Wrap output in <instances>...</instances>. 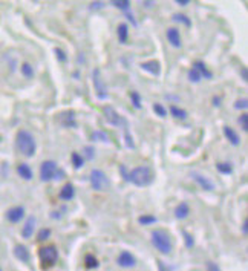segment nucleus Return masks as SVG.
<instances>
[{"label": "nucleus", "instance_id": "nucleus-1", "mask_svg": "<svg viewBox=\"0 0 248 271\" xmlns=\"http://www.w3.org/2000/svg\"><path fill=\"white\" fill-rule=\"evenodd\" d=\"M16 146H17L19 152H20L23 156H26V158H31V156L36 155L37 144H36L34 137H33L28 130H19V132H17Z\"/></svg>", "mask_w": 248, "mask_h": 271}, {"label": "nucleus", "instance_id": "nucleus-2", "mask_svg": "<svg viewBox=\"0 0 248 271\" xmlns=\"http://www.w3.org/2000/svg\"><path fill=\"white\" fill-rule=\"evenodd\" d=\"M127 181H130L132 184H135L138 187H146V185L152 184L153 172L149 167H146V166L135 167L133 170H130L127 173Z\"/></svg>", "mask_w": 248, "mask_h": 271}, {"label": "nucleus", "instance_id": "nucleus-3", "mask_svg": "<svg viewBox=\"0 0 248 271\" xmlns=\"http://www.w3.org/2000/svg\"><path fill=\"white\" fill-rule=\"evenodd\" d=\"M152 243L162 254H169L172 251V240L164 230H155L152 233Z\"/></svg>", "mask_w": 248, "mask_h": 271}, {"label": "nucleus", "instance_id": "nucleus-4", "mask_svg": "<svg viewBox=\"0 0 248 271\" xmlns=\"http://www.w3.org/2000/svg\"><path fill=\"white\" fill-rule=\"evenodd\" d=\"M39 257L42 262V268H51L59 260V251L54 245H46L39 250Z\"/></svg>", "mask_w": 248, "mask_h": 271}, {"label": "nucleus", "instance_id": "nucleus-5", "mask_svg": "<svg viewBox=\"0 0 248 271\" xmlns=\"http://www.w3.org/2000/svg\"><path fill=\"white\" fill-rule=\"evenodd\" d=\"M91 185L97 192H104L109 187V179L106 173L100 169H95L91 172Z\"/></svg>", "mask_w": 248, "mask_h": 271}, {"label": "nucleus", "instance_id": "nucleus-6", "mask_svg": "<svg viewBox=\"0 0 248 271\" xmlns=\"http://www.w3.org/2000/svg\"><path fill=\"white\" fill-rule=\"evenodd\" d=\"M92 83H94V89H95V94L100 100H106L107 98V88H106V83L101 77V71L97 68L94 69L92 72Z\"/></svg>", "mask_w": 248, "mask_h": 271}, {"label": "nucleus", "instance_id": "nucleus-7", "mask_svg": "<svg viewBox=\"0 0 248 271\" xmlns=\"http://www.w3.org/2000/svg\"><path fill=\"white\" fill-rule=\"evenodd\" d=\"M57 172H59V167H57L56 161H51V159L45 161L40 166V179L45 181V182H49L54 178H57Z\"/></svg>", "mask_w": 248, "mask_h": 271}, {"label": "nucleus", "instance_id": "nucleus-8", "mask_svg": "<svg viewBox=\"0 0 248 271\" xmlns=\"http://www.w3.org/2000/svg\"><path fill=\"white\" fill-rule=\"evenodd\" d=\"M103 112H104V118H106V121L109 123V124H112V126H120L121 123H124L123 121V118L118 115V112L112 107V106H106L104 109H103Z\"/></svg>", "mask_w": 248, "mask_h": 271}, {"label": "nucleus", "instance_id": "nucleus-9", "mask_svg": "<svg viewBox=\"0 0 248 271\" xmlns=\"http://www.w3.org/2000/svg\"><path fill=\"white\" fill-rule=\"evenodd\" d=\"M25 218V208L17 205V207H11L8 211H7V219L13 224H17L20 222L22 219Z\"/></svg>", "mask_w": 248, "mask_h": 271}, {"label": "nucleus", "instance_id": "nucleus-10", "mask_svg": "<svg viewBox=\"0 0 248 271\" xmlns=\"http://www.w3.org/2000/svg\"><path fill=\"white\" fill-rule=\"evenodd\" d=\"M191 178H193V179L199 184V187H201L202 190H205V192H213V190H214L213 182H211L208 178H205V176L199 175L198 172H191Z\"/></svg>", "mask_w": 248, "mask_h": 271}, {"label": "nucleus", "instance_id": "nucleus-11", "mask_svg": "<svg viewBox=\"0 0 248 271\" xmlns=\"http://www.w3.org/2000/svg\"><path fill=\"white\" fill-rule=\"evenodd\" d=\"M59 121L63 127H77V121H75V114L72 111L69 112H62L59 115Z\"/></svg>", "mask_w": 248, "mask_h": 271}, {"label": "nucleus", "instance_id": "nucleus-12", "mask_svg": "<svg viewBox=\"0 0 248 271\" xmlns=\"http://www.w3.org/2000/svg\"><path fill=\"white\" fill-rule=\"evenodd\" d=\"M136 260H135V256L130 254L129 251H123L120 256H118V265L123 266V268H130V266H135Z\"/></svg>", "mask_w": 248, "mask_h": 271}, {"label": "nucleus", "instance_id": "nucleus-13", "mask_svg": "<svg viewBox=\"0 0 248 271\" xmlns=\"http://www.w3.org/2000/svg\"><path fill=\"white\" fill-rule=\"evenodd\" d=\"M167 40L173 48H181L182 42H181V34L176 28H169L167 30Z\"/></svg>", "mask_w": 248, "mask_h": 271}, {"label": "nucleus", "instance_id": "nucleus-14", "mask_svg": "<svg viewBox=\"0 0 248 271\" xmlns=\"http://www.w3.org/2000/svg\"><path fill=\"white\" fill-rule=\"evenodd\" d=\"M141 69L149 72V74H152V75H159L161 74V65L156 60H150V62L141 63Z\"/></svg>", "mask_w": 248, "mask_h": 271}, {"label": "nucleus", "instance_id": "nucleus-15", "mask_svg": "<svg viewBox=\"0 0 248 271\" xmlns=\"http://www.w3.org/2000/svg\"><path fill=\"white\" fill-rule=\"evenodd\" d=\"M34 230H36V218H34V216H30V218L26 219L23 228H22V236H23L25 239H30V237L33 236V233H34Z\"/></svg>", "mask_w": 248, "mask_h": 271}, {"label": "nucleus", "instance_id": "nucleus-16", "mask_svg": "<svg viewBox=\"0 0 248 271\" xmlns=\"http://www.w3.org/2000/svg\"><path fill=\"white\" fill-rule=\"evenodd\" d=\"M222 132H224V135H225V138L228 140L230 144H233V146H239V144H240V138H239V135L236 133L234 129L225 126V127L222 129Z\"/></svg>", "mask_w": 248, "mask_h": 271}, {"label": "nucleus", "instance_id": "nucleus-17", "mask_svg": "<svg viewBox=\"0 0 248 271\" xmlns=\"http://www.w3.org/2000/svg\"><path fill=\"white\" fill-rule=\"evenodd\" d=\"M193 69H195V71H198V72H199V75H201V77H204V78H207V80H211V78H213V74L207 69V66H205V63H204V62H199V60H198V62H195V63H193Z\"/></svg>", "mask_w": 248, "mask_h": 271}, {"label": "nucleus", "instance_id": "nucleus-18", "mask_svg": "<svg viewBox=\"0 0 248 271\" xmlns=\"http://www.w3.org/2000/svg\"><path fill=\"white\" fill-rule=\"evenodd\" d=\"M117 36H118V42L121 45L127 43V37H129V26L126 23H120L117 28Z\"/></svg>", "mask_w": 248, "mask_h": 271}, {"label": "nucleus", "instance_id": "nucleus-19", "mask_svg": "<svg viewBox=\"0 0 248 271\" xmlns=\"http://www.w3.org/2000/svg\"><path fill=\"white\" fill-rule=\"evenodd\" d=\"M17 173H19V176L22 178V179H25V181H31L33 179V170H31V167L28 166V164H19L17 166Z\"/></svg>", "mask_w": 248, "mask_h": 271}, {"label": "nucleus", "instance_id": "nucleus-20", "mask_svg": "<svg viewBox=\"0 0 248 271\" xmlns=\"http://www.w3.org/2000/svg\"><path fill=\"white\" fill-rule=\"evenodd\" d=\"M14 256L22 260V262H28L30 260V251L25 245H16L14 247Z\"/></svg>", "mask_w": 248, "mask_h": 271}, {"label": "nucleus", "instance_id": "nucleus-21", "mask_svg": "<svg viewBox=\"0 0 248 271\" xmlns=\"http://www.w3.org/2000/svg\"><path fill=\"white\" fill-rule=\"evenodd\" d=\"M74 196H75V188L72 184H66L60 192V199H63V201H71V199H74Z\"/></svg>", "mask_w": 248, "mask_h": 271}, {"label": "nucleus", "instance_id": "nucleus-22", "mask_svg": "<svg viewBox=\"0 0 248 271\" xmlns=\"http://www.w3.org/2000/svg\"><path fill=\"white\" fill-rule=\"evenodd\" d=\"M190 214V207H188V204L187 202H181L178 207H176V210H175V216H176V219H185L187 216Z\"/></svg>", "mask_w": 248, "mask_h": 271}, {"label": "nucleus", "instance_id": "nucleus-23", "mask_svg": "<svg viewBox=\"0 0 248 271\" xmlns=\"http://www.w3.org/2000/svg\"><path fill=\"white\" fill-rule=\"evenodd\" d=\"M216 170L222 175H231L233 173V166L231 162H217L216 164Z\"/></svg>", "mask_w": 248, "mask_h": 271}, {"label": "nucleus", "instance_id": "nucleus-24", "mask_svg": "<svg viewBox=\"0 0 248 271\" xmlns=\"http://www.w3.org/2000/svg\"><path fill=\"white\" fill-rule=\"evenodd\" d=\"M98 260H97V257L94 256V254H86L85 256V266L88 268V269H94V268H98Z\"/></svg>", "mask_w": 248, "mask_h": 271}, {"label": "nucleus", "instance_id": "nucleus-25", "mask_svg": "<svg viewBox=\"0 0 248 271\" xmlns=\"http://www.w3.org/2000/svg\"><path fill=\"white\" fill-rule=\"evenodd\" d=\"M170 114H172L175 118H178V120H185V118H187V111L179 109L178 106H172V107H170Z\"/></svg>", "mask_w": 248, "mask_h": 271}, {"label": "nucleus", "instance_id": "nucleus-26", "mask_svg": "<svg viewBox=\"0 0 248 271\" xmlns=\"http://www.w3.org/2000/svg\"><path fill=\"white\" fill-rule=\"evenodd\" d=\"M71 158H72V166H74L75 169H81V167L85 166V158H83L80 153L74 152V153L71 155Z\"/></svg>", "mask_w": 248, "mask_h": 271}, {"label": "nucleus", "instance_id": "nucleus-27", "mask_svg": "<svg viewBox=\"0 0 248 271\" xmlns=\"http://www.w3.org/2000/svg\"><path fill=\"white\" fill-rule=\"evenodd\" d=\"M115 8H118V10H121V11H126L127 13V10L130 8V2L129 0H114V2H111Z\"/></svg>", "mask_w": 248, "mask_h": 271}, {"label": "nucleus", "instance_id": "nucleus-28", "mask_svg": "<svg viewBox=\"0 0 248 271\" xmlns=\"http://www.w3.org/2000/svg\"><path fill=\"white\" fill-rule=\"evenodd\" d=\"M138 222H140L141 225H152V224L156 222V218L152 216V214H143V216L138 218Z\"/></svg>", "mask_w": 248, "mask_h": 271}, {"label": "nucleus", "instance_id": "nucleus-29", "mask_svg": "<svg viewBox=\"0 0 248 271\" xmlns=\"http://www.w3.org/2000/svg\"><path fill=\"white\" fill-rule=\"evenodd\" d=\"M172 19H173V22L182 23V25H185V26H191V20H190L187 16H184V14H175Z\"/></svg>", "mask_w": 248, "mask_h": 271}, {"label": "nucleus", "instance_id": "nucleus-30", "mask_svg": "<svg viewBox=\"0 0 248 271\" xmlns=\"http://www.w3.org/2000/svg\"><path fill=\"white\" fill-rule=\"evenodd\" d=\"M91 140L92 141H101V143H107L109 141V138H107V133H104V132H94L92 135H91Z\"/></svg>", "mask_w": 248, "mask_h": 271}, {"label": "nucleus", "instance_id": "nucleus-31", "mask_svg": "<svg viewBox=\"0 0 248 271\" xmlns=\"http://www.w3.org/2000/svg\"><path fill=\"white\" fill-rule=\"evenodd\" d=\"M22 74H23V77H26V78H33V77H34V69H33V66H31L30 63H23V65H22Z\"/></svg>", "mask_w": 248, "mask_h": 271}, {"label": "nucleus", "instance_id": "nucleus-32", "mask_svg": "<svg viewBox=\"0 0 248 271\" xmlns=\"http://www.w3.org/2000/svg\"><path fill=\"white\" fill-rule=\"evenodd\" d=\"M130 100H132V104L135 109H141L143 104H141V97L138 92H130Z\"/></svg>", "mask_w": 248, "mask_h": 271}, {"label": "nucleus", "instance_id": "nucleus-33", "mask_svg": "<svg viewBox=\"0 0 248 271\" xmlns=\"http://www.w3.org/2000/svg\"><path fill=\"white\" fill-rule=\"evenodd\" d=\"M237 123L240 124L243 132H248V115L246 114H240V117L237 118Z\"/></svg>", "mask_w": 248, "mask_h": 271}, {"label": "nucleus", "instance_id": "nucleus-34", "mask_svg": "<svg viewBox=\"0 0 248 271\" xmlns=\"http://www.w3.org/2000/svg\"><path fill=\"white\" fill-rule=\"evenodd\" d=\"M153 111H155V114H156L158 117H161V118L167 117V111H166V107H164L162 104H159V103L153 104Z\"/></svg>", "mask_w": 248, "mask_h": 271}, {"label": "nucleus", "instance_id": "nucleus-35", "mask_svg": "<svg viewBox=\"0 0 248 271\" xmlns=\"http://www.w3.org/2000/svg\"><path fill=\"white\" fill-rule=\"evenodd\" d=\"M49 236H51V230H49V228H42V230L39 231L37 240H39V242H43V240H46Z\"/></svg>", "mask_w": 248, "mask_h": 271}, {"label": "nucleus", "instance_id": "nucleus-36", "mask_svg": "<svg viewBox=\"0 0 248 271\" xmlns=\"http://www.w3.org/2000/svg\"><path fill=\"white\" fill-rule=\"evenodd\" d=\"M246 107H248V101H246V98L236 100V103H234V109H237V111H245Z\"/></svg>", "mask_w": 248, "mask_h": 271}, {"label": "nucleus", "instance_id": "nucleus-37", "mask_svg": "<svg viewBox=\"0 0 248 271\" xmlns=\"http://www.w3.org/2000/svg\"><path fill=\"white\" fill-rule=\"evenodd\" d=\"M201 75H199V72L198 71H195V69H191L190 72H188V80L191 82V83H199L201 82Z\"/></svg>", "mask_w": 248, "mask_h": 271}, {"label": "nucleus", "instance_id": "nucleus-38", "mask_svg": "<svg viewBox=\"0 0 248 271\" xmlns=\"http://www.w3.org/2000/svg\"><path fill=\"white\" fill-rule=\"evenodd\" d=\"M83 155H85V158H86V159H94V156H95L94 147H91V146H86V147L83 149Z\"/></svg>", "mask_w": 248, "mask_h": 271}, {"label": "nucleus", "instance_id": "nucleus-39", "mask_svg": "<svg viewBox=\"0 0 248 271\" xmlns=\"http://www.w3.org/2000/svg\"><path fill=\"white\" fill-rule=\"evenodd\" d=\"M182 236H184V240H185V247H187V248H191V247H193V243H195V240H193L191 234H190V233H187V231L184 230V231H182Z\"/></svg>", "mask_w": 248, "mask_h": 271}, {"label": "nucleus", "instance_id": "nucleus-40", "mask_svg": "<svg viewBox=\"0 0 248 271\" xmlns=\"http://www.w3.org/2000/svg\"><path fill=\"white\" fill-rule=\"evenodd\" d=\"M54 52H56V57H57V60H59V62H62V63H65V62H66V54H65V51H63V49L57 48Z\"/></svg>", "mask_w": 248, "mask_h": 271}, {"label": "nucleus", "instance_id": "nucleus-41", "mask_svg": "<svg viewBox=\"0 0 248 271\" xmlns=\"http://www.w3.org/2000/svg\"><path fill=\"white\" fill-rule=\"evenodd\" d=\"M126 144H127V147H130V149H133V147H135L133 140H132V135H130L129 132H126Z\"/></svg>", "mask_w": 248, "mask_h": 271}, {"label": "nucleus", "instance_id": "nucleus-42", "mask_svg": "<svg viewBox=\"0 0 248 271\" xmlns=\"http://www.w3.org/2000/svg\"><path fill=\"white\" fill-rule=\"evenodd\" d=\"M103 7H104L103 2H94V4L91 5V10H100V8H103Z\"/></svg>", "mask_w": 248, "mask_h": 271}, {"label": "nucleus", "instance_id": "nucleus-43", "mask_svg": "<svg viewBox=\"0 0 248 271\" xmlns=\"http://www.w3.org/2000/svg\"><path fill=\"white\" fill-rule=\"evenodd\" d=\"M242 233H243V236L248 234V221H246V219H245L243 224H242Z\"/></svg>", "mask_w": 248, "mask_h": 271}, {"label": "nucleus", "instance_id": "nucleus-44", "mask_svg": "<svg viewBox=\"0 0 248 271\" xmlns=\"http://www.w3.org/2000/svg\"><path fill=\"white\" fill-rule=\"evenodd\" d=\"M126 17H127V20H130V22H132V25H133V26H136V20L133 19L132 13H126Z\"/></svg>", "mask_w": 248, "mask_h": 271}, {"label": "nucleus", "instance_id": "nucleus-45", "mask_svg": "<svg viewBox=\"0 0 248 271\" xmlns=\"http://www.w3.org/2000/svg\"><path fill=\"white\" fill-rule=\"evenodd\" d=\"M240 72H242V80H243V82H246V80H248V77H246V75H248V74H246V68H245V66H242Z\"/></svg>", "mask_w": 248, "mask_h": 271}, {"label": "nucleus", "instance_id": "nucleus-46", "mask_svg": "<svg viewBox=\"0 0 248 271\" xmlns=\"http://www.w3.org/2000/svg\"><path fill=\"white\" fill-rule=\"evenodd\" d=\"M207 266H208V271H219V268H217L214 263H211V262H208Z\"/></svg>", "mask_w": 248, "mask_h": 271}, {"label": "nucleus", "instance_id": "nucleus-47", "mask_svg": "<svg viewBox=\"0 0 248 271\" xmlns=\"http://www.w3.org/2000/svg\"><path fill=\"white\" fill-rule=\"evenodd\" d=\"M176 4L181 5V7H187L190 4V0H176Z\"/></svg>", "mask_w": 248, "mask_h": 271}, {"label": "nucleus", "instance_id": "nucleus-48", "mask_svg": "<svg viewBox=\"0 0 248 271\" xmlns=\"http://www.w3.org/2000/svg\"><path fill=\"white\" fill-rule=\"evenodd\" d=\"M213 104H214V106H219V104H221V103H219V98H217V97H214V98H213Z\"/></svg>", "mask_w": 248, "mask_h": 271}, {"label": "nucleus", "instance_id": "nucleus-49", "mask_svg": "<svg viewBox=\"0 0 248 271\" xmlns=\"http://www.w3.org/2000/svg\"><path fill=\"white\" fill-rule=\"evenodd\" d=\"M0 271H2V268H0Z\"/></svg>", "mask_w": 248, "mask_h": 271}]
</instances>
